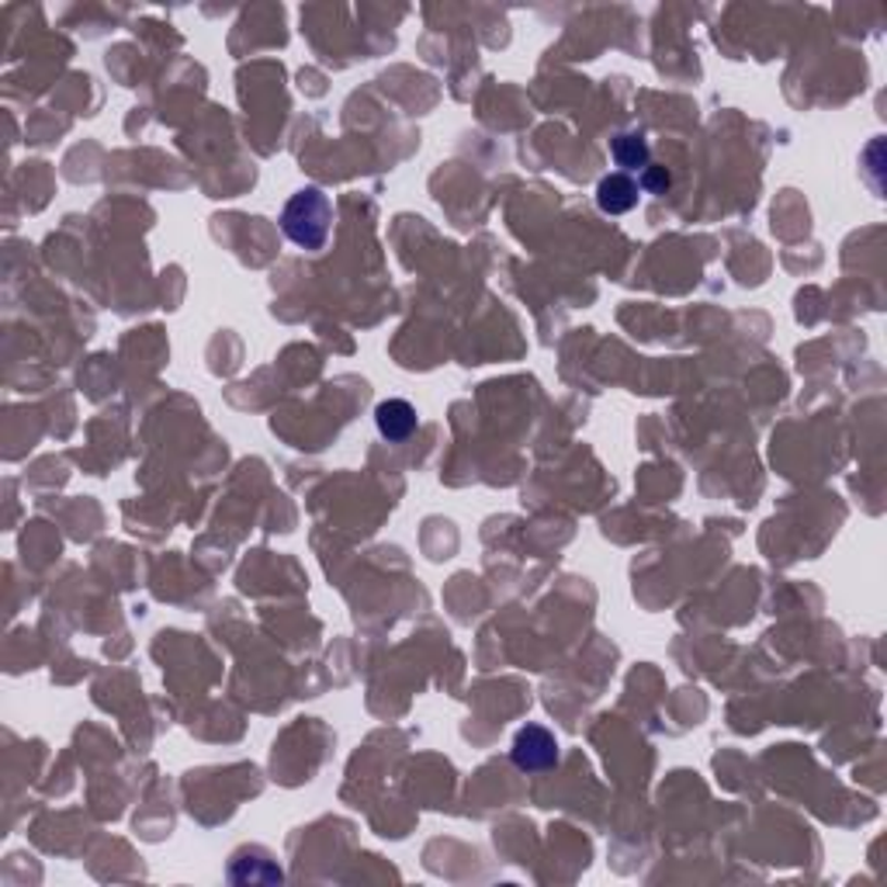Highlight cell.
<instances>
[{
    "label": "cell",
    "instance_id": "1",
    "mask_svg": "<svg viewBox=\"0 0 887 887\" xmlns=\"http://www.w3.org/2000/svg\"><path fill=\"white\" fill-rule=\"evenodd\" d=\"M330 223H333V205L319 188H302L299 194L288 198L281 212V229L284 237L302 250H322L330 240Z\"/></svg>",
    "mask_w": 887,
    "mask_h": 887
},
{
    "label": "cell",
    "instance_id": "2",
    "mask_svg": "<svg viewBox=\"0 0 887 887\" xmlns=\"http://www.w3.org/2000/svg\"><path fill=\"white\" fill-rule=\"evenodd\" d=\"M514 763L517 770L523 773H541V770H552L558 763V742L548 728H541V725H528V728H520L517 738H514Z\"/></svg>",
    "mask_w": 887,
    "mask_h": 887
},
{
    "label": "cell",
    "instance_id": "3",
    "mask_svg": "<svg viewBox=\"0 0 887 887\" xmlns=\"http://www.w3.org/2000/svg\"><path fill=\"white\" fill-rule=\"evenodd\" d=\"M638 198H642V188H638V180L631 177V174H607L600 180V188H596V205H600L607 215H624L638 205Z\"/></svg>",
    "mask_w": 887,
    "mask_h": 887
},
{
    "label": "cell",
    "instance_id": "4",
    "mask_svg": "<svg viewBox=\"0 0 887 887\" xmlns=\"http://www.w3.org/2000/svg\"><path fill=\"white\" fill-rule=\"evenodd\" d=\"M375 423H378V433H382L385 441L400 444V441L413 438L416 409L406 400H385V403H378V409H375Z\"/></svg>",
    "mask_w": 887,
    "mask_h": 887
},
{
    "label": "cell",
    "instance_id": "5",
    "mask_svg": "<svg viewBox=\"0 0 887 887\" xmlns=\"http://www.w3.org/2000/svg\"><path fill=\"white\" fill-rule=\"evenodd\" d=\"M610 153H613V160H618V167H621V174H628V170H645L648 167V142H645V136H638V132H624V136H618L610 142Z\"/></svg>",
    "mask_w": 887,
    "mask_h": 887
},
{
    "label": "cell",
    "instance_id": "6",
    "mask_svg": "<svg viewBox=\"0 0 887 887\" xmlns=\"http://www.w3.org/2000/svg\"><path fill=\"white\" fill-rule=\"evenodd\" d=\"M638 188H642L645 194H666V188H669V174H666V167H645L642 177H638Z\"/></svg>",
    "mask_w": 887,
    "mask_h": 887
}]
</instances>
